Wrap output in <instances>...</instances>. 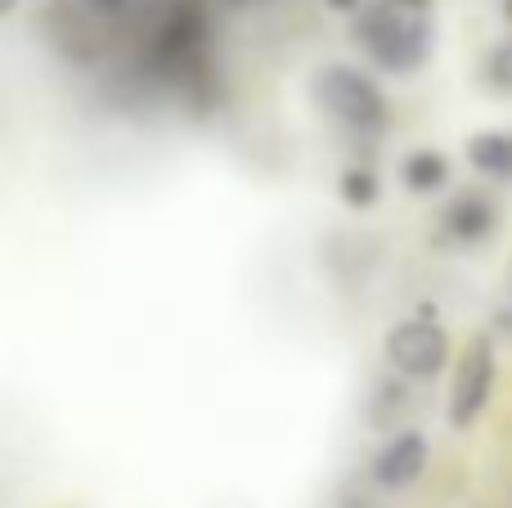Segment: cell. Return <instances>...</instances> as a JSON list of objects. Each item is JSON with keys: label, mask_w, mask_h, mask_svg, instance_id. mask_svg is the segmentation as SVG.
I'll return each mask as SVG.
<instances>
[{"label": "cell", "mask_w": 512, "mask_h": 508, "mask_svg": "<svg viewBox=\"0 0 512 508\" xmlns=\"http://www.w3.org/2000/svg\"><path fill=\"white\" fill-rule=\"evenodd\" d=\"M400 176H405V185L414 189V194H436V189H445V180H450V162L436 149H418L405 158Z\"/></svg>", "instance_id": "ba28073f"}, {"label": "cell", "mask_w": 512, "mask_h": 508, "mask_svg": "<svg viewBox=\"0 0 512 508\" xmlns=\"http://www.w3.org/2000/svg\"><path fill=\"white\" fill-rule=\"evenodd\" d=\"M445 225H450L454 239L477 243V239H486V234L495 230V207H490L486 198H477V194H463V198H454L450 203Z\"/></svg>", "instance_id": "8992f818"}, {"label": "cell", "mask_w": 512, "mask_h": 508, "mask_svg": "<svg viewBox=\"0 0 512 508\" xmlns=\"http://www.w3.org/2000/svg\"><path fill=\"white\" fill-rule=\"evenodd\" d=\"M355 36L391 72H414L432 50V0H369Z\"/></svg>", "instance_id": "6da1fadb"}, {"label": "cell", "mask_w": 512, "mask_h": 508, "mask_svg": "<svg viewBox=\"0 0 512 508\" xmlns=\"http://www.w3.org/2000/svg\"><path fill=\"white\" fill-rule=\"evenodd\" d=\"M333 9H360V0H328Z\"/></svg>", "instance_id": "8fae6325"}, {"label": "cell", "mask_w": 512, "mask_h": 508, "mask_svg": "<svg viewBox=\"0 0 512 508\" xmlns=\"http://www.w3.org/2000/svg\"><path fill=\"white\" fill-rule=\"evenodd\" d=\"M423 468H427V437L423 432H400L373 459V482L387 486V491H405V486H414L423 477Z\"/></svg>", "instance_id": "5b68a950"}, {"label": "cell", "mask_w": 512, "mask_h": 508, "mask_svg": "<svg viewBox=\"0 0 512 508\" xmlns=\"http://www.w3.org/2000/svg\"><path fill=\"white\" fill-rule=\"evenodd\" d=\"M382 351H387L391 369H400L405 378H436L450 360V338H445L441 324L405 320L387 333Z\"/></svg>", "instance_id": "3957f363"}, {"label": "cell", "mask_w": 512, "mask_h": 508, "mask_svg": "<svg viewBox=\"0 0 512 508\" xmlns=\"http://www.w3.org/2000/svg\"><path fill=\"white\" fill-rule=\"evenodd\" d=\"M504 14H508V18H512V0H504Z\"/></svg>", "instance_id": "7c38bea8"}, {"label": "cell", "mask_w": 512, "mask_h": 508, "mask_svg": "<svg viewBox=\"0 0 512 508\" xmlns=\"http://www.w3.org/2000/svg\"><path fill=\"white\" fill-rule=\"evenodd\" d=\"M342 198L351 207H373L378 203V176L369 167H346L342 171Z\"/></svg>", "instance_id": "9c48e42d"}, {"label": "cell", "mask_w": 512, "mask_h": 508, "mask_svg": "<svg viewBox=\"0 0 512 508\" xmlns=\"http://www.w3.org/2000/svg\"><path fill=\"white\" fill-rule=\"evenodd\" d=\"M315 99L324 104L328 117L360 126V131H378L387 122V95L378 90V81H369L360 68H346V63H333V68L319 72Z\"/></svg>", "instance_id": "7a4b0ae2"}, {"label": "cell", "mask_w": 512, "mask_h": 508, "mask_svg": "<svg viewBox=\"0 0 512 508\" xmlns=\"http://www.w3.org/2000/svg\"><path fill=\"white\" fill-rule=\"evenodd\" d=\"M486 72H490V86H495L499 95H512V41H499L495 50H490Z\"/></svg>", "instance_id": "30bf717a"}, {"label": "cell", "mask_w": 512, "mask_h": 508, "mask_svg": "<svg viewBox=\"0 0 512 508\" xmlns=\"http://www.w3.org/2000/svg\"><path fill=\"white\" fill-rule=\"evenodd\" d=\"M468 158L495 180H512V131H481L468 140Z\"/></svg>", "instance_id": "52a82bcc"}, {"label": "cell", "mask_w": 512, "mask_h": 508, "mask_svg": "<svg viewBox=\"0 0 512 508\" xmlns=\"http://www.w3.org/2000/svg\"><path fill=\"white\" fill-rule=\"evenodd\" d=\"M490 387H495V347H490V338H472V347L463 351L459 369H454V387H450L454 428H468V423L486 410Z\"/></svg>", "instance_id": "277c9868"}]
</instances>
